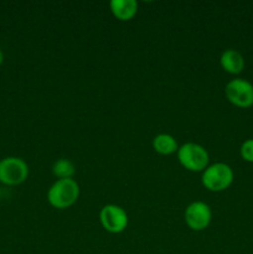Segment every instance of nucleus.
<instances>
[{"label":"nucleus","instance_id":"f03ea898","mask_svg":"<svg viewBox=\"0 0 253 254\" xmlns=\"http://www.w3.org/2000/svg\"><path fill=\"white\" fill-rule=\"evenodd\" d=\"M233 174L232 168L225 163H215L212 165H208L202 171L201 176V183L203 188L212 192H221L225 191L232 185Z\"/></svg>","mask_w":253,"mask_h":254},{"label":"nucleus","instance_id":"4468645a","mask_svg":"<svg viewBox=\"0 0 253 254\" xmlns=\"http://www.w3.org/2000/svg\"><path fill=\"white\" fill-rule=\"evenodd\" d=\"M0 197H1V190H0Z\"/></svg>","mask_w":253,"mask_h":254},{"label":"nucleus","instance_id":"20e7f679","mask_svg":"<svg viewBox=\"0 0 253 254\" xmlns=\"http://www.w3.org/2000/svg\"><path fill=\"white\" fill-rule=\"evenodd\" d=\"M29 176L26 161L17 156H7L0 160V183L7 186H16L25 183Z\"/></svg>","mask_w":253,"mask_h":254},{"label":"nucleus","instance_id":"7ed1b4c3","mask_svg":"<svg viewBox=\"0 0 253 254\" xmlns=\"http://www.w3.org/2000/svg\"><path fill=\"white\" fill-rule=\"evenodd\" d=\"M178 160L184 169L192 173H202L210 163V155L197 143H185L179 146Z\"/></svg>","mask_w":253,"mask_h":254},{"label":"nucleus","instance_id":"423d86ee","mask_svg":"<svg viewBox=\"0 0 253 254\" xmlns=\"http://www.w3.org/2000/svg\"><path fill=\"white\" fill-rule=\"evenodd\" d=\"M99 222L109 233H122L128 227L129 218L121 206L109 203L102 207L99 212Z\"/></svg>","mask_w":253,"mask_h":254},{"label":"nucleus","instance_id":"9d476101","mask_svg":"<svg viewBox=\"0 0 253 254\" xmlns=\"http://www.w3.org/2000/svg\"><path fill=\"white\" fill-rule=\"evenodd\" d=\"M153 149L160 155H171L178 153L179 144L173 135L161 133L153 139Z\"/></svg>","mask_w":253,"mask_h":254},{"label":"nucleus","instance_id":"0eeeda50","mask_svg":"<svg viewBox=\"0 0 253 254\" xmlns=\"http://www.w3.org/2000/svg\"><path fill=\"white\" fill-rule=\"evenodd\" d=\"M212 220V212L210 206L202 201H195L190 203L185 210V222L190 230L200 232L210 226Z\"/></svg>","mask_w":253,"mask_h":254},{"label":"nucleus","instance_id":"9b49d317","mask_svg":"<svg viewBox=\"0 0 253 254\" xmlns=\"http://www.w3.org/2000/svg\"><path fill=\"white\" fill-rule=\"evenodd\" d=\"M74 173H76V168L74 164L68 159H59L52 165V174L57 178V180H62V179H73Z\"/></svg>","mask_w":253,"mask_h":254},{"label":"nucleus","instance_id":"ddd939ff","mask_svg":"<svg viewBox=\"0 0 253 254\" xmlns=\"http://www.w3.org/2000/svg\"><path fill=\"white\" fill-rule=\"evenodd\" d=\"M2 61H4V54H2V51L0 50V66H1Z\"/></svg>","mask_w":253,"mask_h":254},{"label":"nucleus","instance_id":"1a4fd4ad","mask_svg":"<svg viewBox=\"0 0 253 254\" xmlns=\"http://www.w3.org/2000/svg\"><path fill=\"white\" fill-rule=\"evenodd\" d=\"M109 9L116 19L121 21H129L138 12V1L135 0H112Z\"/></svg>","mask_w":253,"mask_h":254},{"label":"nucleus","instance_id":"6e6552de","mask_svg":"<svg viewBox=\"0 0 253 254\" xmlns=\"http://www.w3.org/2000/svg\"><path fill=\"white\" fill-rule=\"evenodd\" d=\"M220 64L225 72L230 74H240L245 68V59L237 50L227 49L221 54Z\"/></svg>","mask_w":253,"mask_h":254},{"label":"nucleus","instance_id":"39448f33","mask_svg":"<svg viewBox=\"0 0 253 254\" xmlns=\"http://www.w3.org/2000/svg\"><path fill=\"white\" fill-rule=\"evenodd\" d=\"M227 101L238 108H250L253 106V84L245 78L231 79L225 87Z\"/></svg>","mask_w":253,"mask_h":254},{"label":"nucleus","instance_id":"f8f14e48","mask_svg":"<svg viewBox=\"0 0 253 254\" xmlns=\"http://www.w3.org/2000/svg\"><path fill=\"white\" fill-rule=\"evenodd\" d=\"M241 158L247 163H253V139H247L242 143L240 149Z\"/></svg>","mask_w":253,"mask_h":254},{"label":"nucleus","instance_id":"f257e3e1","mask_svg":"<svg viewBox=\"0 0 253 254\" xmlns=\"http://www.w3.org/2000/svg\"><path fill=\"white\" fill-rule=\"evenodd\" d=\"M79 197V185L73 179L56 180L47 191V201L57 210H66L73 206Z\"/></svg>","mask_w":253,"mask_h":254}]
</instances>
